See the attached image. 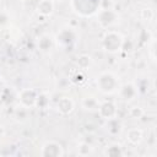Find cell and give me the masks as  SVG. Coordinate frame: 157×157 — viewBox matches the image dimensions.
<instances>
[{
    "mask_svg": "<svg viewBox=\"0 0 157 157\" xmlns=\"http://www.w3.org/2000/svg\"><path fill=\"white\" fill-rule=\"evenodd\" d=\"M97 88L103 94H113L118 91L120 86L119 77L112 71H103L96 78Z\"/></svg>",
    "mask_w": 157,
    "mask_h": 157,
    "instance_id": "cell-1",
    "label": "cell"
},
{
    "mask_svg": "<svg viewBox=\"0 0 157 157\" xmlns=\"http://www.w3.org/2000/svg\"><path fill=\"white\" fill-rule=\"evenodd\" d=\"M123 43H124V37L121 36L120 32L114 29H107L101 40L103 50L110 54L119 53L123 48Z\"/></svg>",
    "mask_w": 157,
    "mask_h": 157,
    "instance_id": "cell-2",
    "label": "cell"
},
{
    "mask_svg": "<svg viewBox=\"0 0 157 157\" xmlns=\"http://www.w3.org/2000/svg\"><path fill=\"white\" fill-rule=\"evenodd\" d=\"M71 9L81 17H90L101 9V0H71Z\"/></svg>",
    "mask_w": 157,
    "mask_h": 157,
    "instance_id": "cell-3",
    "label": "cell"
},
{
    "mask_svg": "<svg viewBox=\"0 0 157 157\" xmlns=\"http://www.w3.org/2000/svg\"><path fill=\"white\" fill-rule=\"evenodd\" d=\"M96 16L98 25L104 29H110L119 22V13L112 7H101Z\"/></svg>",
    "mask_w": 157,
    "mask_h": 157,
    "instance_id": "cell-4",
    "label": "cell"
},
{
    "mask_svg": "<svg viewBox=\"0 0 157 157\" xmlns=\"http://www.w3.org/2000/svg\"><path fill=\"white\" fill-rule=\"evenodd\" d=\"M77 42V33L76 31L72 28V27H64L61 28L55 38H54V43L60 47V48H64V49H67V48H71L76 44Z\"/></svg>",
    "mask_w": 157,
    "mask_h": 157,
    "instance_id": "cell-5",
    "label": "cell"
},
{
    "mask_svg": "<svg viewBox=\"0 0 157 157\" xmlns=\"http://www.w3.org/2000/svg\"><path fill=\"white\" fill-rule=\"evenodd\" d=\"M38 92L33 88H22L17 94V101L21 107L26 109H31L36 107Z\"/></svg>",
    "mask_w": 157,
    "mask_h": 157,
    "instance_id": "cell-6",
    "label": "cell"
},
{
    "mask_svg": "<svg viewBox=\"0 0 157 157\" xmlns=\"http://www.w3.org/2000/svg\"><path fill=\"white\" fill-rule=\"evenodd\" d=\"M39 155L42 157H61L64 156V147L60 142L55 140H49L42 145Z\"/></svg>",
    "mask_w": 157,
    "mask_h": 157,
    "instance_id": "cell-7",
    "label": "cell"
},
{
    "mask_svg": "<svg viewBox=\"0 0 157 157\" xmlns=\"http://www.w3.org/2000/svg\"><path fill=\"white\" fill-rule=\"evenodd\" d=\"M117 92H118L119 97L123 101L131 102L132 99H135L137 97V94H139V87L135 83H132V82H125V83H123V85L119 86V88H118Z\"/></svg>",
    "mask_w": 157,
    "mask_h": 157,
    "instance_id": "cell-8",
    "label": "cell"
},
{
    "mask_svg": "<svg viewBox=\"0 0 157 157\" xmlns=\"http://www.w3.org/2000/svg\"><path fill=\"white\" fill-rule=\"evenodd\" d=\"M97 112H98L101 118L108 120V119L115 118L118 115V107L112 101H104V102H101L99 108H98Z\"/></svg>",
    "mask_w": 157,
    "mask_h": 157,
    "instance_id": "cell-9",
    "label": "cell"
},
{
    "mask_svg": "<svg viewBox=\"0 0 157 157\" xmlns=\"http://www.w3.org/2000/svg\"><path fill=\"white\" fill-rule=\"evenodd\" d=\"M58 113H60L61 115H67L70 113H72L74 108H75V102L71 97L67 96H63L58 99L56 105H55Z\"/></svg>",
    "mask_w": 157,
    "mask_h": 157,
    "instance_id": "cell-10",
    "label": "cell"
},
{
    "mask_svg": "<svg viewBox=\"0 0 157 157\" xmlns=\"http://www.w3.org/2000/svg\"><path fill=\"white\" fill-rule=\"evenodd\" d=\"M36 10L40 16L48 17L54 12V2L53 0H39L36 6Z\"/></svg>",
    "mask_w": 157,
    "mask_h": 157,
    "instance_id": "cell-11",
    "label": "cell"
},
{
    "mask_svg": "<svg viewBox=\"0 0 157 157\" xmlns=\"http://www.w3.org/2000/svg\"><path fill=\"white\" fill-rule=\"evenodd\" d=\"M142 139H144V131L140 128H131L126 131V140L132 146L140 145Z\"/></svg>",
    "mask_w": 157,
    "mask_h": 157,
    "instance_id": "cell-12",
    "label": "cell"
},
{
    "mask_svg": "<svg viewBox=\"0 0 157 157\" xmlns=\"http://www.w3.org/2000/svg\"><path fill=\"white\" fill-rule=\"evenodd\" d=\"M99 104H101V101L94 96H86L81 101L82 108L88 112H97L99 108Z\"/></svg>",
    "mask_w": 157,
    "mask_h": 157,
    "instance_id": "cell-13",
    "label": "cell"
},
{
    "mask_svg": "<svg viewBox=\"0 0 157 157\" xmlns=\"http://www.w3.org/2000/svg\"><path fill=\"white\" fill-rule=\"evenodd\" d=\"M103 155L109 156V157H119V156H124L125 152H124L123 146L119 142H112L104 148Z\"/></svg>",
    "mask_w": 157,
    "mask_h": 157,
    "instance_id": "cell-14",
    "label": "cell"
},
{
    "mask_svg": "<svg viewBox=\"0 0 157 157\" xmlns=\"http://www.w3.org/2000/svg\"><path fill=\"white\" fill-rule=\"evenodd\" d=\"M37 45H38V49L43 53H48L52 50V48L54 47V39L49 36V34H43L38 38V42H37Z\"/></svg>",
    "mask_w": 157,
    "mask_h": 157,
    "instance_id": "cell-15",
    "label": "cell"
},
{
    "mask_svg": "<svg viewBox=\"0 0 157 157\" xmlns=\"http://www.w3.org/2000/svg\"><path fill=\"white\" fill-rule=\"evenodd\" d=\"M107 130L110 135H118L120 134L121 131V123L115 118H112V119H108L107 120Z\"/></svg>",
    "mask_w": 157,
    "mask_h": 157,
    "instance_id": "cell-16",
    "label": "cell"
},
{
    "mask_svg": "<svg viewBox=\"0 0 157 157\" xmlns=\"http://www.w3.org/2000/svg\"><path fill=\"white\" fill-rule=\"evenodd\" d=\"M76 153H77L78 156H90V155L93 153V147H92L88 142L82 141V142H80V144L77 145V147H76Z\"/></svg>",
    "mask_w": 157,
    "mask_h": 157,
    "instance_id": "cell-17",
    "label": "cell"
},
{
    "mask_svg": "<svg viewBox=\"0 0 157 157\" xmlns=\"http://www.w3.org/2000/svg\"><path fill=\"white\" fill-rule=\"evenodd\" d=\"M77 66L80 70H86L91 66L92 64V58L88 55V54H81L78 58H77Z\"/></svg>",
    "mask_w": 157,
    "mask_h": 157,
    "instance_id": "cell-18",
    "label": "cell"
},
{
    "mask_svg": "<svg viewBox=\"0 0 157 157\" xmlns=\"http://www.w3.org/2000/svg\"><path fill=\"white\" fill-rule=\"evenodd\" d=\"M48 105H49V96L47 93H38V97H37V102H36V107L34 108L45 109Z\"/></svg>",
    "mask_w": 157,
    "mask_h": 157,
    "instance_id": "cell-19",
    "label": "cell"
},
{
    "mask_svg": "<svg viewBox=\"0 0 157 157\" xmlns=\"http://www.w3.org/2000/svg\"><path fill=\"white\" fill-rule=\"evenodd\" d=\"M129 114H130V117H131V118H134V119H140V118H142V117H144L145 110H144L141 107L134 105V107H131V108L129 109Z\"/></svg>",
    "mask_w": 157,
    "mask_h": 157,
    "instance_id": "cell-20",
    "label": "cell"
},
{
    "mask_svg": "<svg viewBox=\"0 0 157 157\" xmlns=\"http://www.w3.org/2000/svg\"><path fill=\"white\" fill-rule=\"evenodd\" d=\"M140 16H141V18H142L144 21H151V20H153V17H155V11H153L151 7H145V9L141 10Z\"/></svg>",
    "mask_w": 157,
    "mask_h": 157,
    "instance_id": "cell-21",
    "label": "cell"
},
{
    "mask_svg": "<svg viewBox=\"0 0 157 157\" xmlns=\"http://www.w3.org/2000/svg\"><path fill=\"white\" fill-rule=\"evenodd\" d=\"M83 70H78V71H76L72 76H71V81L74 82V83H76V85H81L82 82H85V75H83V72H82Z\"/></svg>",
    "mask_w": 157,
    "mask_h": 157,
    "instance_id": "cell-22",
    "label": "cell"
},
{
    "mask_svg": "<svg viewBox=\"0 0 157 157\" xmlns=\"http://www.w3.org/2000/svg\"><path fill=\"white\" fill-rule=\"evenodd\" d=\"M10 25V16L6 11H0V27H6Z\"/></svg>",
    "mask_w": 157,
    "mask_h": 157,
    "instance_id": "cell-23",
    "label": "cell"
},
{
    "mask_svg": "<svg viewBox=\"0 0 157 157\" xmlns=\"http://www.w3.org/2000/svg\"><path fill=\"white\" fill-rule=\"evenodd\" d=\"M155 38H151V42H150V55H151V59L155 61L156 60V56H155Z\"/></svg>",
    "mask_w": 157,
    "mask_h": 157,
    "instance_id": "cell-24",
    "label": "cell"
},
{
    "mask_svg": "<svg viewBox=\"0 0 157 157\" xmlns=\"http://www.w3.org/2000/svg\"><path fill=\"white\" fill-rule=\"evenodd\" d=\"M5 135V129H4V126L0 124V137H2Z\"/></svg>",
    "mask_w": 157,
    "mask_h": 157,
    "instance_id": "cell-25",
    "label": "cell"
},
{
    "mask_svg": "<svg viewBox=\"0 0 157 157\" xmlns=\"http://www.w3.org/2000/svg\"><path fill=\"white\" fill-rule=\"evenodd\" d=\"M1 107H2V102H1V99H0V109H1Z\"/></svg>",
    "mask_w": 157,
    "mask_h": 157,
    "instance_id": "cell-26",
    "label": "cell"
}]
</instances>
